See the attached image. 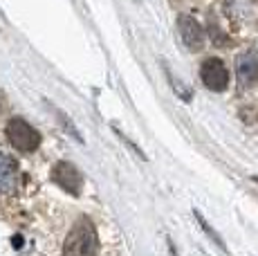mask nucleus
<instances>
[{"label": "nucleus", "mask_w": 258, "mask_h": 256, "mask_svg": "<svg viewBox=\"0 0 258 256\" xmlns=\"http://www.w3.org/2000/svg\"><path fill=\"white\" fill-rule=\"evenodd\" d=\"M99 238L90 218H79L66 238L63 256H97Z\"/></svg>", "instance_id": "nucleus-1"}, {"label": "nucleus", "mask_w": 258, "mask_h": 256, "mask_svg": "<svg viewBox=\"0 0 258 256\" xmlns=\"http://www.w3.org/2000/svg\"><path fill=\"white\" fill-rule=\"evenodd\" d=\"M5 133H7L9 144L16 151H23V153H32L41 146V133L32 124H27L23 117H12L5 126Z\"/></svg>", "instance_id": "nucleus-2"}, {"label": "nucleus", "mask_w": 258, "mask_h": 256, "mask_svg": "<svg viewBox=\"0 0 258 256\" xmlns=\"http://www.w3.org/2000/svg\"><path fill=\"white\" fill-rule=\"evenodd\" d=\"M200 77H202V83L213 92H222V90H227V86H229V72H227V66L216 56L207 58V61L202 63Z\"/></svg>", "instance_id": "nucleus-3"}, {"label": "nucleus", "mask_w": 258, "mask_h": 256, "mask_svg": "<svg viewBox=\"0 0 258 256\" xmlns=\"http://www.w3.org/2000/svg\"><path fill=\"white\" fill-rule=\"evenodd\" d=\"M52 180L56 182L61 189H66L68 194H72V196H79V191H81V184H83L81 171H79L77 166L72 164V162H58V164H54Z\"/></svg>", "instance_id": "nucleus-4"}, {"label": "nucleus", "mask_w": 258, "mask_h": 256, "mask_svg": "<svg viewBox=\"0 0 258 256\" xmlns=\"http://www.w3.org/2000/svg\"><path fill=\"white\" fill-rule=\"evenodd\" d=\"M177 25H180V36L188 50H193V52L202 50V45H205V32H202L200 23L191 16H180Z\"/></svg>", "instance_id": "nucleus-5"}, {"label": "nucleus", "mask_w": 258, "mask_h": 256, "mask_svg": "<svg viewBox=\"0 0 258 256\" xmlns=\"http://www.w3.org/2000/svg\"><path fill=\"white\" fill-rule=\"evenodd\" d=\"M18 166L9 155L0 153V194H12L18 186Z\"/></svg>", "instance_id": "nucleus-6"}, {"label": "nucleus", "mask_w": 258, "mask_h": 256, "mask_svg": "<svg viewBox=\"0 0 258 256\" xmlns=\"http://www.w3.org/2000/svg\"><path fill=\"white\" fill-rule=\"evenodd\" d=\"M238 81L242 83V86H249V83H254L258 79V52H245L238 56Z\"/></svg>", "instance_id": "nucleus-7"}, {"label": "nucleus", "mask_w": 258, "mask_h": 256, "mask_svg": "<svg viewBox=\"0 0 258 256\" xmlns=\"http://www.w3.org/2000/svg\"><path fill=\"white\" fill-rule=\"evenodd\" d=\"M225 9L236 21H249L258 14V0H225Z\"/></svg>", "instance_id": "nucleus-8"}, {"label": "nucleus", "mask_w": 258, "mask_h": 256, "mask_svg": "<svg viewBox=\"0 0 258 256\" xmlns=\"http://www.w3.org/2000/svg\"><path fill=\"white\" fill-rule=\"evenodd\" d=\"M196 218H198V223H200V227H202V231H205V234L207 236H209V238L213 240V243H216L218 245V247H220L222 249V252H227V245H225V240H222L220 238V234H218V231L216 229H213L211 227V225L209 223H207V220L205 218H202V214H200V211H196Z\"/></svg>", "instance_id": "nucleus-9"}, {"label": "nucleus", "mask_w": 258, "mask_h": 256, "mask_svg": "<svg viewBox=\"0 0 258 256\" xmlns=\"http://www.w3.org/2000/svg\"><path fill=\"white\" fill-rule=\"evenodd\" d=\"M171 254H173V256H177V252H175V247H173V245H171Z\"/></svg>", "instance_id": "nucleus-10"}, {"label": "nucleus", "mask_w": 258, "mask_h": 256, "mask_svg": "<svg viewBox=\"0 0 258 256\" xmlns=\"http://www.w3.org/2000/svg\"><path fill=\"white\" fill-rule=\"evenodd\" d=\"M254 182H258V178H254Z\"/></svg>", "instance_id": "nucleus-11"}]
</instances>
